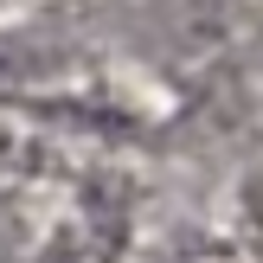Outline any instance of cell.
<instances>
[{"label":"cell","mask_w":263,"mask_h":263,"mask_svg":"<svg viewBox=\"0 0 263 263\" xmlns=\"http://www.w3.org/2000/svg\"><path fill=\"white\" fill-rule=\"evenodd\" d=\"M13 257H20V244H13V225L0 218V263H13Z\"/></svg>","instance_id":"6da1fadb"},{"label":"cell","mask_w":263,"mask_h":263,"mask_svg":"<svg viewBox=\"0 0 263 263\" xmlns=\"http://www.w3.org/2000/svg\"><path fill=\"white\" fill-rule=\"evenodd\" d=\"M7 7H20V0H0V13H7Z\"/></svg>","instance_id":"7a4b0ae2"}]
</instances>
